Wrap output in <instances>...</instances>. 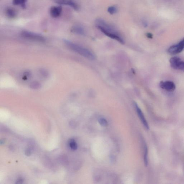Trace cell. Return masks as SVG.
<instances>
[{"instance_id": "6da1fadb", "label": "cell", "mask_w": 184, "mask_h": 184, "mask_svg": "<svg viewBox=\"0 0 184 184\" xmlns=\"http://www.w3.org/2000/svg\"><path fill=\"white\" fill-rule=\"evenodd\" d=\"M97 27L102 32L112 39L116 40L121 44H124L123 38L113 27L106 23L104 21H97Z\"/></svg>"}, {"instance_id": "7a4b0ae2", "label": "cell", "mask_w": 184, "mask_h": 184, "mask_svg": "<svg viewBox=\"0 0 184 184\" xmlns=\"http://www.w3.org/2000/svg\"><path fill=\"white\" fill-rule=\"evenodd\" d=\"M64 42L70 49L74 52L81 55V56L86 58L90 60H94L95 59L94 55L85 48L67 40H64Z\"/></svg>"}, {"instance_id": "3957f363", "label": "cell", "mask_w": 184, "mask_h": 184, "mask_svg": "<svg viewBox=\"0 0 184 184\" xmlns=\"http://www.w3.org/2000/svg\"><path fill=\"white\" fill-rule=\"evenodd\" d=\"M21 35L22 36L26 39L40 42L45 41V38L42 36L30 31H23L21 32Z\"/></svg>"}, {"instance_id": "277c9868", "label": "cell", "mask_w": 184, "mask_h": 184, "mask_svg": "<svg viewBox=\"0 0 184 184\" xmlns=\"http://www.w3.org/2000/svg\"><path fill=\"white\" fill-rule=\"evenodd\" d=\"M170 63L172 68L184 71V61H182L179 57L171 58L170 60Z\"/></svg>"}, {"instance_id": "5b68a950", "label": "cell", "mask_w": 184, "mask_h": 184, "mask_svg": "<svg viewBox=\"0 0 184 184\" xmlns=\"http://www.w3.org/2000/svg\"><path fill=\"white\" fill-rule=\"evenodd\" d=\"M184 49V38L179 43L172 45L168 49L170 54L175 55L181 53Z\"/></svg>"}, {"instance_id": "8992f818", "label": "cell", "mask_w": 184, "mask_h": 184, "mask_svg": "<svg viewBox=\"0 0 184 184\" xmlns=\"http://www.w3.org/2000/svg\"><path fill=\"white\" fill-rule=\"evenodd\" d=\"M55 2L60 5H68L75 11L79 9V5L73 0H55Z\"/></svg>"}, {"instance_id": "52a82bcc", "label": "cell", "mask_w": 184, "mask_h": 184, "mask_svg": "<svg viewBox=\"0 0 184 184\" xmlns=\"http://www.w3.org/2000/svg\"><path fill=\"white\" fill-rule=\"evenodd\" d=\"M160 86L161 89H164L169 92L173 91L175 89V84L173 82L171 81L160 82Z\"/></svg>"}, {"instance_id": "ba28073f", "label": "cell", "mask_w": 184, "mask_h": 184, "mask_svg": "<svg viewBox=\"0 0 184 184\" xmlns=\"http://www.w3.org/2000/svg\"><path fill=\"white\" fill-rule=\"evenodd\" d=\"M134 106H135L136 110L137 113L138 114V116L140 119L141 121L142 122V124H143L144 127L147 130H149V124L148 123L146 119L145 116H144L143 113L141 111V110L138 107L136 103H134Z\"/></svg>"}, {"instance_id": "9c48e42d", "label": "cell", "mask_w": 184, "mask_h": 184, "mask_svg": "<svg viewBox=\"0 0 184 184\" xmlns=\"http://www.w3.org/2000/svg\"><path fill=\"white\" fill-rule=\"evenodd\" d=\"M62 8L61 6H53L50 8V13L53 18L58 17L61 14Z\"/></svg>"}, {"instance_id": "30bf717a", "label": "cell", "mask_w": 184, "mask_h": 184, "mask_svg": "<svg viewBox=\"0 0 184 184\" xmlns=\"http://www.w3.org/2000/svg\"><path fill=\"white\" fill-rule=\"evenodd\" d=\"M7 17L9 19H13L17 16V12L15 9L12 8H8L5 11Z\"/></svg>"}, {"instance_id": "8fae6325", "label": "cell", "mask_w": 184, "mask_h": 184, "mask_svg": "<svg viewBox=\"0 0 184 184\" xmlns=\"http://www.w3.org/2000/svg\"><path fill=\"white\" fill-rule=\"evenodd\" d=\"M71 31L74 33L83 35L85 34L84 30L82 27L79 26H75L71 28Z\"/></svg>"}, {"instance_id": "7c38bea8", "label": "cell", "mask_w": 184, "mask_h": 184, "mask_svg": "<svg viewBox=\"0 0 184 184\" xmlns=\"http://www.w3.org/2000/svg\"><path fill=\"white\" fill-rule=\"evenodd\" d=\"M27 0H13V4L15 5H20L23 9L26 8Z\"/></svg>"}, {"instance_id": "4fadbf2b", "label": "cell", "mask_w": 184, "mask_h": 184, "mask_svg": "<svg viewBox=\"0 0 184 184\" xmlns=\"http://www.w3.org/2000/svg\"><path fill=\"white\" fill-rule=\"evenodd\" d=\"M41 86L40 83L36 81L31 82L30 85V87L34 90H38L40 88Z\"/></svg>"}, {"instance_id": "5bb4252c", "label": "cell", "mask_w": 184, "mask_h": 184, "mask_svg": "<svg viewBox=\"0 0 184 184\" xmlns=\"http://www.w3.org/2000/svg\"><path fill=\"white\" fill-rule=\"evenodd\" d=\"M144 163L145 165L147 166L148 163V149L147 146L146 145H145L144 148Z\"/></svg>"}, {"instance_id": "9a60e30c", "label": "cell", "mask_w": 184, "mask_h": 184, "mask_svg": "<svg viewBox=\"0 0 184 184\" xmlns=\"http://www.w3.org/2000/svg\"><path fill=\"white\" fill-rule=\"evenodd\" d=\"M69 146L70 148L72 150H75L77 149V144L73 139H71L69 141Z\"/></svg>"}, {"instance_id": "2e32d148", "label": "cell", "mask_w": 184, "mask_h": 184, "mask_svg": "<svg viewBox=\"0 0 184 184\" xmlns=\"http://www.w3.org/2000/svg\"><path fill=\"white\" fill-rule=\"evenodd\" d=\"M108 11L111 15L115 14L117 11V8L115 6L110 7L108 8Z\"/></svg>"}, {"instance_id": "e0dca14e", "label": "cell", "mask_w": 184, "mask_h": 184, "mask_svg": "<svg viewBox=\"0 0 184 184\" xmlns=\"http://www.w3.org/2000/svg\"><path fill=\"white\" fill-rule=\"evenodd\" d=\"M99 124L103 127H107L108 125V123L107 120L103 118H101L99 120Z\"/></svg>"}, {"instance_id": "ac0fdd59", "label": "cell", "mask_w": 184, "mask_h": 184, "mask_svg": "<svg viewBox=\"0 0 184 184\" xmlns=\"http://www.w3.org/2000/svg\"><path fill=\"white\" fill-rule=\"evenodd\" d=\"M40 73L43 77H46L48 75V71L44 69L40 70Z\"/></svg>"}, {"instance_id": "d6986e66", "label": "cell", "mask_w": 184, "mask_h": 184, "mask_svg": "<svg viewBox=\"0 0 184 184\" xmlns=\"http://www.w3.org/2000/svg\"><path fill=\"white\" fill-rule=\"evenodd\" d=\"M23 180L22 178H19V179H17V182H16V183L17 184H22L23 183Z\"/></svg>"}, {"instance_id": "ffe728a7", "label": "cell", "mask_w": 184, "mask_h": 184, "mask_svg": "<svg viewBox=\"0 0 184 184\" xmlns=\"http://www.w3.org/2000/svg\"><path fill=\"white\" fill-rule=\"evenodd\" d=\"M26 155L27 156H30L31 154V151L30 149H27L26 150Z\"/></svg>"}, {"instance_id": "44dd1931", "label": "cell", "mask_w": 184, "mask_h": 184, "mask_svg": "<svg viewBox=\"0 0 184 184\" xmlns=\"http://www.w3.org/2000/svg\"><path fill=\"white\" fill-rule=\"evenodd\" d=\"M24 73V77L27 78L30 76V73L29 72H26Z\"/></svg>"}, {"instance_id": "7402d4cb", "label": "cell", "mask_w": 184, "mask_h": 184, "mask_svg": "<svg viewBox=\"0 0 184 184\" xmlns=\"http://www.w3.org/2000/svg\"><path fill=\"white\" fill-rule=\"evenodd\" d=\"M147 36L149 38H152V34L150 33H148L147 34Z\"/></svg>"}]
</instances>
